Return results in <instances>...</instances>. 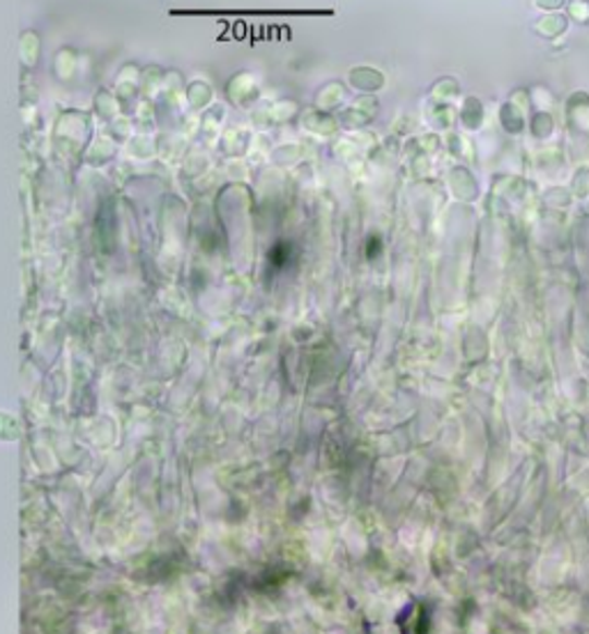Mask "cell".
Here are the masks:
<instances>
[{
    "label": "cell",
    "mask_w": 589,
    "mask_h": 634,
    "mask_svg": "<svg viewBox=\"0 0 589 634\" xmlns=\"http://www.w3.org/2000/svg\"><path fill=\"white\" fill-rule=\"evenodd\" d=\"M19 437H22V425L12 414L0 412V442H14Z\"/></svg>",
    "instance_id": "1"
},
{
    "label": "cell",
    "mask_w": 589,
    "mask_h": 634,
    "mask_svg": "<svg viewBox=\"0 0 589 634\" xmlns=\"http://www.w3.org/2000/svg\"><path fill=\"white\" fill-rule=\"evenodd\" d=\"M268 260L277 268H283V264H289L291 260V244H277V247L270 251Z\"/></svg>",
    "instance_id": "2"
}]
</instances>
